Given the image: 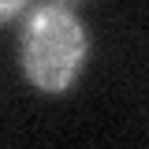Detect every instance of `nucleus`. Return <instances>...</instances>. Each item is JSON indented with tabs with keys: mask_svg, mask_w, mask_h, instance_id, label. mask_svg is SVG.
Listing matches in <instances>:
<instances>
[{
	"mask_svg": "<svg viewBox=\"0 0 149 149\" xmlns=\"http://www.w3.org/2000/svg\"><path fill=\"white\" fill-rule=\"evenodd\" d=\"M26 8V0H0V22H8V19H15L19 11Z\"/></svg>",
	"mask_w": 149,
	"mask_h": 149,
	"instance_id": "obj_2",
	"label": "nucleus"
},
{
	"mask_svg": "<svg viewBox=\"0 0 149 149\" xmlns=\"http://www.w3.org/2000/svg\"><path fill=\"white\" fill-rule=\"evenodd\" d=\"M86 30L63 4H45L26 19L19 37L22 71L45 93H63L86 63Z\"/></svg>",
	"mask_w": 149,
	"mask_h": 149,
	"instance_id": "obj_1",
	"label": "nucleus"
}]
</instances>
